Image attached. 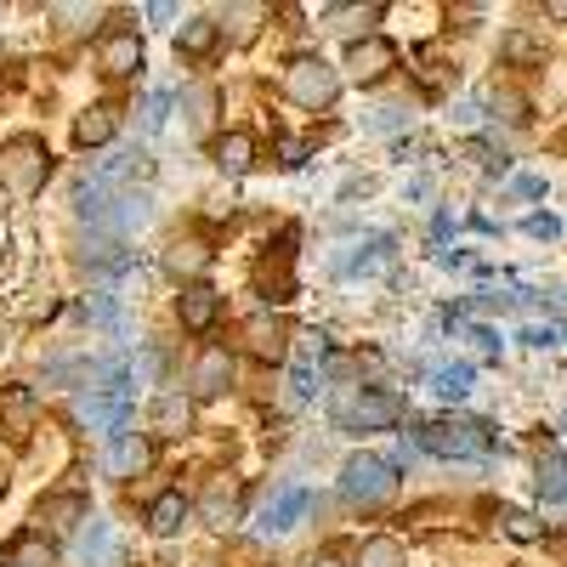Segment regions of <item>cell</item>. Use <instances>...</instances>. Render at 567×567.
<instances>
[{
  "label": "cell",
  "mask_w": 567,
  "mask_h": 567,
  "mask_svg": "<svg viewBox=\"0 0 567 567\" xmlns=\"http://www.w3.org/2000/svg\"><path fill=\"white\" fill-rule=\"evenodd\" d=\"M329 420H336L341 432H392L403 420V403L381 386H341L329 398Z\"/></svg>",
  "instance_id": "obj_1"
},
{
  "label": "cell",
  "mask_w": 567,
  "mask_h": 567,
  "mask_svg": "<svg viewBox=\"0 0 567 567\" xmlns=\"http://www.w3.org/2000/svg\"><path fill=\"white\" fill-rule=\"evenodd\" d=\"M414 443H420L425 454H437V460H471V454H488V449H499L494 425H483V420H454V414L414 425Z\"/></svg>",
  "instance_id": "obj_2"
},
{
  "label": "cell",
  "mask_w": 567,
  "mask_h": 567,
  "mask_svg": "<svg viewBox=\"0 0 567 567\" xmlns=\"http://www.w3.org/2000/svg\"><path fill=\"white\" fill-rule=\"evenodd\" d=\"M45 176H52V154H45L40 136H12L0 142V187H7L12 199H34Z\"/></svg>",
  "instance_id": "obj_3"
},
{
  "label": "cell",
  "mask_w": 567,
  "mask_h": 567,
  "mask_svg": "<svg viewBox=\"0 0 567 567\" xmlns=\"http://www.w3.org/2000/svg\"><path fill=\"white\" fill-rule=\"evenodd\" d=\"M392 488H398V471H392V460H381V454H352V460L341 465V499H347L352 511L386 505Z\"/></svg>",
  "instance_id": "obj_4"
},
{
  "label": "cell",
  "mask_w": 567,
  "mask_h": 567,
  "mask_svg": "<svg viewBox=\"0 0 567 567\" xmlns=\"http://www.w3.org/2000/svg\"><path fill=\"white\" fill-rule=\"evenodd\" d=\"M284 97H290L296 109H329L341 97V69L336 63H323V58H290V69H284Z\"/></svg>",
  "instance_id": "obj_5"
},
{
  "label": "cell",
  "mask_w": 567,
  "mask_h": 567,
  "mask_svg": "<svg viewBox=\"0 0 567 567\" xmlns=\"http://www.w3.org/2000/svg\"><path fill=\"white\" fill-rule=\"evenodd\" d=\"M307 516H312V494H307L301 483H284V488L267 494V505H261V516H256V528L278 539V534H296Z\"/></svg>",
  "instance_id": "obj_6"
},
{
  "label": "cell",
  "mask_w": 567,
  "mask_h": 567,
  "mask_svg": "<svg viewBox=\"0 0 567 567\" xmlns=\"http://www.w3.org/2000/svg\"><path fill=\"white\" fill-rule=\"evenodd\" d=\"M341 69H347V80H358V85H374V80H386V74L398 69V45H392V40H381V34L352 40Z\"/></svg>",
  "instance_id": "obj_7"
},
{
  "label": "cell",
  "mask_w": 567,
  "mask_h": 567,
  "mask_svg": "<svg viewBox=\"0 0 567 567\" xmlns=\"http://www.w3.org/2000/svg\"><path fill=\"white\" fill-rule=\"evenodd\" d=\"M74 556H80V567H120L125 561L120 556V539H114V528L103 523V516H85V523H80Z\"/></svg>",
  "instance_id": "obj_8"
},
{
  "label": "cell",
  "mask_w": 567,
  "mask_h": 567,
  "mask_svg": "<svg viewBox=\"0 0 567 567\" xmlns=\"http://www.w3.org/2000/svg\"><path fill=\"white\" fill-rule=\"evenodd\" d=\"M245 341H250V352L261 363H284V358H290V323H284L278 312H256L245 323Z\"/></svg>",
  "instance_id": "obj_9"
},
{
  "label": "cell",
  "mask_w": 567,
  "mask_h": 567,
  "mask_svg": "<svg viewBox=\"0 0 567 567\" xmlns=\"http://www.w3.org/2000/svg\"><path fill=\"white\" fill-rule=\"evenodd\" d=\"M103 465H109V477H142V471L154 465V443L148 437H136V432H125V437H114L109 443V454H103Z\"/></svg>",
  "instance_id": "obj_10"
},
{
  "label": "cell",
  "mask_w": 567,
  "mask_h": 567,
  "mask_svg": "<svg viewBox=\"0 0 567 567\" xmlns=\"http://www.w3.org/2000/svg\"><path fill=\"white\" fill-rule=\"evenodd\" d=\"M216 312H221V296L210 290V284H187V290L176 296V318H182V329H194V336H205V329L216 323Z\"/></svg>",
  "instance_id": "obj_11"
},
{
  "label": "cell",
  "mask_w": 567,
  "mask_h": 567,
  "mask_svg": "<svg viewBox=\"0 0 567 567\" xmlns=\"http://www.w3.org/2000/svg\"><path fill=\"white\" fill-rule=\"evenodd\" d=\"M233 386V352L227 347H205L194 363V398H221Z\"/></svg>",
  "instance_id": "obj_12"
},
{
  "label": "cell",
  "mask_w": 567,
  "mask_h": 567,
  "mask_svg": "<svg viewBox=\"0 0 567 567\" xmlns=\"http://www.w3.org/2000/svg\"><path fill=\"white\" fill-rule=\"evenodd\" d=\"M120 131V114L109 103H91L80 120H74V142H85V148H103V142H114Z\"/></svg>",
  "instance_id": "obj_13"
},
{
  "label": "cell",
  "mask_w": 567,
  "mask_h": 567,
  "mask_svg": "<svg viewBox=\"0 0 567 567\" xmlns=\"http://www.w3.org/2000/svg\"><path fill=\"white\" fill-rule=\"evenodd\" d=\"M187 425H194V398H182V392H159V398H154V432L182 437Z\"/></svg>",
  "instance_id": "obj_14"
},
{
  "label": "cell",
  "mask_w": 567,
  "mask_h": 567,
  "mask_svg": "<svg viewBox=\"0 0 567 567\" xmlns=\"http://www.w3.org/2000/svg\"><path fill=\"white\" fill-rule=\"evenodd\" d=\"M187 516H194V505H187V499L171 488V494H159V499L148 505V528H154L159 539H171V534H182V528H187Z\"/></svg>",
  "instance_id": "obj_15"
},
{
  "label": "cell",
  "mask_w": 567,
  "mask_h": 567,
  "mask_svg": "<svg viewBox=\"0 0 567 567\" xmlns=\"http://www.w3.org/2000/svg\"><path fill=\"white\" fill-rule=\"evenodd\" d=\"M136 69H142V40L131 29L109 34L103 40V74H136Z\"/></svg>",
  "instance_id": "obj_16"
},
{
  "label": "cell",
  "mask_w": 567,
  "mask_h": 567,
  "mask_svg": "<svg viewBox=\"0 0 567 567\" xmlns=\"http://www.w3.org/2000/svg\"><path fill=\"white\" fill-rule=\"evenodd\" d=\"M216 34H221L216 18H187V23L176 29V52H182V58H210V52H216Z\"/></svg>",
  "instance_id": "obj_17"
},
{
  "label": "cell",
  "mask_w": 567,
  "mask_h": 567,
  "mask_svg": "<svg viewBox=\"0 0 567 567\" xmlns=\"http://www.w3.org/2000/svg\"><path fill=\"white\" fill-rule=\"evenodd\" d=\"M250 159H256V136H250V131H227V136L216 142V165H221L227 176H245Z\"/></svg>",
  "instance_id": "obj_18"
},
{
  "label": "cell",
  "mask_w": 567,
  "mask_h": 567,
  "mask_svg": "<svg viewBox=\"0 0 567 567\" xmlns=\"http://www.w3.org/2000/svg\"><path fill=\"white\" fill-rule=\"evenodd\" d=\"M499 52H505V63H516V69H545V40H534L528 29H511V34L499 40Z\"/></svg>",
  "instance_id": "obj_19"
},
{
  "label": "cell",
  "mask_w": 567,
  "mask_h": 567,
  "mask_svg": "<svg viewBox=\"0 0 567 567\" xmlns=\"http://www.w3.org/2000/svg\"><path fill=\"white\" fill-rule=\"evenodd\" d=\"M85 516H91V505L80 494H63V499H45L40 505V523H52V528H80Z\"/></svg>",
  "instance_id": "obj_20"
},
{
  "label": "cell",
  "mask_w": 567,
  "mask_h": 567,
  "mask_svg": "<svg viewBox=\"0 0 567 567\" xmlns=\"http://www.w3.org/2000/svg\"><path fill=\"white\" fill-rule=\"evenodd\" d=\"M499 528H505L516 545H539V539H545V523H539V516H534V511H516V505L499 511Z\"/></svg>",
  "instance_id": "obj_21"
},
{
  "label": "cell",
  "mask_w": 567,
  "mask_h": 567,
  "mask_svg": "<svg viewBox=\"0 0 567 567\" xmlns=\"http://www.w3.org/2000/svg\"><path fill=\"white\" fill-rule=\"evenodd\" d=\"M358 567H409V550L398 545V539H363V550H358Z\"/></svg>",
  "instance_id": "obj_22"
},
{
  "label": "cell",
  "mask_w": 567,
  "mask_h": 567,
  "mask_svg": "<svg viewBox=\"0 0 567 567\" xmlns=\"http://www.w3.org/2000/svg\"><path fill=\"white\" fill-rule=\"evenodd\" d=\"M233 516H239V488H233V483H216V488L205 494V523L227 528Z\"/></svg>",
  "instance_id": "obj_23"
},
{
  "label": "cell",
  "mask_w": 567,
  "mask_h": 567,
  "mask_svg": "<svg viewBox=\"0 0 567 567\" xmlns=\"http://www.w3.org/2000/svg\"><path fill=\"white\" fill-rule=\"evenodd\" d=\"M432 392L449 398V403H460V398L471 392V363H443V369L432 374Z\"/></svg>",
  "instance_id": "obj_24"
},
{
  "label": "cell",
  "mask_w": 567,
  "mask_h": 567,
  "mask_svg": "<svg viewBox=\"0 0 567 567\" xmlns=\"http://www.w3.org/2000/svg\"><path fill=\"white\" fill-rule=\"evenodd\" d=\"M0 420H7L12 432H29V420H34V392H29V386H12L7 398H0Z\"/></svg>",
  "instance_id": "obj_25"
},
{
  "label": "cell",
  "mask_w": 567,
  "mask_h": 567,
  "mask_svg": "<svg viewBox=\"0 0 567 567\" xmlns=\"http://www.w3.org/2000/svg\"><path fill=\"white\" fill-rule=\"evenodd\" d=\"M539 499L567 505V460H539Z\"/></svg>",
  "instance_id": "obj_26"
},
{
  "label": "cell",
  "mask_w": 567,
  "mask_h": 567,
  "mask_svg": "<svg viewBox=\"0 0 567 567\" xmlns=\"http://www.w3.org/2000/svg\"><path fill=\"white\" fill-rule=\"evenodd\" d=\"M290 341H296L290 347L296 352V369H307V374H312V363L329 358V336H323V329H301V336H290Z\"/></svg>",
  "instance_id": "obj_27"
},
{
  "label": "cell",
  "mask_w": 567,
  "mask_h": 567,
  "mask_svg": "<svg viewBox=\"0 0 567 567\" xmlns=\"http://www.w3.org/2000/svg\"><path fill=\"white\" fill-rule=\"evenodd\" d=\"M85 307H91V323H103L109 336H125V312H120V296L114 290H97Z\"/></svg>",
  "instance_id": "obj_28"
},
{
  "label": "cell",
  "mask_w": 567,
  "mask_h": 567,
  "mask_svg": "<svg viewBox=\"0 0 567 567\" xmlns=\"http://www.w3.org/2000/svg\"><path fill=\"white\" fill-rule=\"evenodd\" d=\"M0 567H58V556H52V545H40V539H18Z\"/></svg>",
  "instance_id": "obj_29"
},
{
  "label": "cell",
  "mask_w": 567,
  "mask_h": 567,
  "mask_svg": "<svg viewBox=\"0 0 567 567\" xmlns=\"http://www.w3.org/2000/svg\"><path fill=\"white\" fill-rule=\"evenodd\" d=\"M488 109H494V120H505V125H528V97H516V91H494Z\"/></svg>",
  "instance_id": "obj_30"
},
{
  "label": "cell",
  "mask_w": 567,
  "mask_h": 567,
  "mask_svg": "<svg viewBox=\"0 0 567 567\" xmlns=\"http://www.w3.org/2000/svg\"><path fill=\"white\" fill-rule=\"evenodd\" d=\"M256 18H261L256 7H233V12H227V23H233L227 40H233V45H250V40H256Z\"/></svg>",
  "instance_id": "obj_31"
},
{
  "label": "cell",
  "mask_w": 567,
  "mask_h": 567,
  "mask_svg": "<svg viewBox=\"0 0 567 567\" xmlns=\"http://www.w3.org/2000/svg\"><path fill=\"white\" fill-rule=\"evenodd\" d=\"M465 336H471V347H477L483 358H499V347H505V341L494 336V329H488V323H471V329H465Z\"/></svg>",
  "instance_id": "obj_32"
},
{
  "label": "cell",
  "mask_w": 567,
  "mask_h": 567,
  "mask_svg": "<svg viewBox=\"0 0 567 567\" xmlns=\"http://www.w3.org/2000/svg\"><path fill=\"white\" fill-rule=\"evenodd\" d=\"M176 97H171V91H154V97H148V131H159L165 125V109H171Z\"/></svg>",
  "instance_id": "obj_33"
},
{
  "label": "cell",
  "mask_w": 567,
  "mask_h": 567,
  "mask_svg": "<svg viewBox=\"0 0 567 567\" xmlns=\"http://www.w3.org/2000/svg\"><path fill=\"white\" fill-rule=\"evenodd\" d=\"M278 154H284V165H307V142H301V136H284Z\"/></svg>",
  "instance_id": "obj_34"
},
{
  "label": "cell",
  "mask_w": 567,
  "mask_h": 567,
  "mask_svg": "<svg viewBox=\"0 0 567 567\" xmlns=\"http://www.w3.org/2000/svg\"><path fill=\"white\" fill-rule=\"evenodd\" d=\"M523 227L534 233V239H556V233H561V221H556V216H528Z\"/></svg>",
  "instance_id": "obj_35"
},
{
  "label": "cell",
  "mask_w": 567,
  "mask_h": 567,
  "mask_svg": "<svg viewBox=\"0 0 567 567\" xmlns=\"http://www.w3.org/2000/svg\"><path fill=\"white\" fill-rule=\"evenodd\" d=\"M369 125H374V131H398V125H403V109H374Z\"/></svg>",
  "instance_id": "obj_36"
},
{
  "label": "cell",
  "mask_w": 567,
  "mask_h": 567,
  "mask_svg": "<svg viewBox=\"0 0 567 567\" xmlns=\"http://www.w3.org/2000/svg\"><path fill=\"white\" fill-rule=\"evenodd\" d=\"M511 187H516V194H523V199H539V194H545V182H539V176H516Z\"/></svg>",
  "instance_id": "obj_37"
},
{
  "label": "cell",
  "mask_w": 567,
  "mask_h": 567,
  "mask_svg": "<svg viewBox=\"0 0 567 567\" xmlns=\"http://www.w3.org/2000/svg\"><path fill=\"white\" fill-rule=\"evenodd\" d=\"M523 341H528V347H550V341H556V329H528Z\"/></svg>",
  "instance_id": "obj_38"
},
{
  "label": "cell",
  "mask_w": 567,
  "mask_h": 567,
  "mask_svg": "<svg viewBox=\"0 0 567 567\" xmlns=\"http://www.w3.org/2000/svg\"><path fill=\"white\" fill-rule=\"evenodd\" d=\"M545 18H556V23H567V0H550V7H545Z\"/></svg>",
  "instance_id": "obj_39"
},
{
  "label": "cell",
  "mask_w": 567,
  "mask_h": 567,
  "mask_svg": "<svg viewBox=\"0 0 567 567\" xmlns=\"http://www.w3.org/2000/svg\"><path fill=\"white\" fill-rule=\"evenodd\" d=\"M312 567H341V556H318Z\"/></svg>",
  "instance_id": "obj_40"
}]
</instances>
